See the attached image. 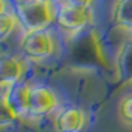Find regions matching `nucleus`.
<instances>
[{
    "instance_id": "nucleus-1",
    "label": "nucleus",
    "mask_w": 132,
    "mask_h": 132,
    "mask_svg": "<svg viewBox=\"0 0 132 132\" xmlns=\"http://www.w3.org/2000/svg\"><path fill=\"white\" fill-rule=\"evenodd\" d=\"M60 6L46 0H21L15 6L19 25L27 31L48 30L56 21Z\"/></svg>"
},
{
    "instance_id": "nucleus-2",
    "label": "nucleus",
    "mask_w": 132,
    "mask_h": 132,
    "mask_svg": "<svg viewBox=\"0 0 132 132\" xmlns=\"http://www.w3.org/2000/svg\"><path fill=\"white\" fill-rule=\"evenodd\" d=\"M19 51L28 61H48L58 54V39L51 28L27 31L19 40Z\"/></svg>"
},
{
    "instance_id": "nucleus-3",
    "label": "nucleus",
    "mask_w": 132,
    "mask_h": 132,
    "mask_svg": "<svg viewBox=\"0 0 132 132\" xmlns=\"http://www.w3.org/2000/svg\"><path fill=\"white\" fill-rule=\"evenodd\" d=\"M92 22H94V13L90 9L73 7L65 6V5H60L56 21H55L58 30L62 34H65L67 37L79 36Z\"/></svg>"
},
{
    "instance_id": "nucleus-4",
    "label": "nucleus",
    "mask_w": 132,
    "mask_h": 132,
    "mask_svg": "<svg viewBox=\"0 0 132 132\" xmlns=\"http://www.w3.org/2000/svg\"><path fill=\"white\" fill-rule=\"evenodd\" d=\"M60 96L46 85H31L30 90V119H43L60 110Z\"/></svg>"
},
{
    "instance_id": "nucleus-5",
    "label": "nucleus",
    "mask_w": 132,
    "mask_h": 132,
    "mask_svg": "<svg viewBox=\"0 0 132 132\" xmlns=\"http://www.w3.org/2000/svg\"><path fill=\"white\" fill-rule=\"evenodd\" d=\"M86 113L77 105L60 108L54 117L55 132H82L86 126Z\"/></svg>"
},
{
    "instance_id": "nucleus-6",
    "label": "nucleus",
    "mask_w": 132,
    "mask_h": 132,
    "mask_svg": "<svg viewBox=\"0 0 132 132\" xmlns=\"http://www.w3.org/2000/svg\"><path fill=\"white\" fill-rule=\"evenodd\" d=\"M27 73V60L22 55H5L0 64V85H15L22 83Z\"/></svg>"
},
{
    "instance_id": "nucleus-7",
    "label": "nucleus",
    "mask_w": 132,
    "mask_h": 132,
    "mask_svg": "<svg viewBox=\"0 0 132 132\" xmlns=\"http://www.w3.org/2000/svg\"><path fill=\"white\" fill-rule=\"evenodd\" d=\"M116 79L123 85H132V40L125 42L114 58Z\"/></svg>"
},
{
    "instance_id": "nucleus-8",
    "label": "nucleus",
    "mask_w": 132,
    "mask_h": 132,
    "mask_svg": "<svg viewBox=\"0 0 132 132\" xmlns=\"http://www.w3.org/2000/svg\"><path fill=\"white\" fill-rule=\"evenodd\" d=\"M111 22L119 30L132 34V0H114L111 6Z\"/></svg>"
},
{
    "instance_id": "nucleus-9",
    "label": "nucleus",
    "mask_w": 132,
    "mask_h": 132,
    "mask_svg": "<svg viewBox=\"0 0 132 132\" xmlns=\"http://www.w3.org/2000/svg\"><path fill=\"white\" fill-rule=\"evenodd\" d=\"M19 25V19L16 16L15 9H7L6 2L2 0V11H0V39L6 40L7 37L12 36V33Z\"/></svg>"
},
{
    "instance_id": "nucleus-10",
    "label": "nucleus",
    "mask_w": 132,
    "mask_h": 132,
    "mask_svg": "<svg viewBox=\"0 0 132 132\" xmlns=\"http://www.w3.org/2000/svg\"><path fill=\"white\" fill-rule=\"evenodd\" d=\"M119 120L126 126H132V94H126L117 102Z\"/></svg>"
},
{
    "instance_id": "nucleus-11",
    "label": "nucleus",
    "mask_w": 132,
    "mask_h": 132,
    "mask_svg": "<svg viewBox=\"0 0 132 132\" xmlns=\"http://www.w3.org/2000/svg\"><path fill=\"white\" fill-rule=\"evenodd\" d=\"M89 45L94 49V55L98 62H101L102 65H107V52H105V48H104V42H102L101 34L96 30H92L89 33Z\"/></svg>"
},
{
    "instance_id": "nucleus-12",
    "label": "nucleus",
    "mask_w": 132,
    "mask_h": 132,
    "mask_svg": "<svg viewBox=\"0 0 132 132\" xmlns=\"http://www.w3.org/2000/svg\"><path fill=\"white\" fill-rule=\"evenodd\" d=\"M95 0H62V5L65 6H73V7H85L90 9Z\"/></svg>"
},
{
    "instance_id": "nucleus-13",
    "label": "nucleus",
    "mask_w": 132,
    "mask_h": 132,
    "mask_svg": "<svg viewBox=\"0 0 132 132\" xmlns=\"http://www.w3.org/2000/svg\"><path fill=\"white\" fill-rule=\"evenodd\" d=\"M46 2H52L55 5H62V0H46Z\"/></svg>"
}]
</instances>
